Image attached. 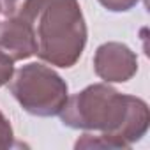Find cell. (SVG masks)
Instances as JSON below:
<instances>
[{"label":"cell","mask_w":150,"mask_h":150,"mask_svg":"<svg viewBox=\"0 0 150 150\" xmlns=\"http://www.w3.org/2000/svg\"><path fill=\"white\" fill-rule=\"evenodd\" d=\"M58 115L64 125L87 131L74 148H129L150 125L148 104L108 83L88 85L67 97Z\"/></svg>","instance_id":"1"},{"label":"cell","mask_w":150,"mask_h":150,"mask_svg":"<svg viewBox=\"0 0 150 150\" xmlns=\"http://www.w3.org/2000/svg\"><path fill=\"white\" fill-rule=\"evenodd\" d=\"M35 55L55 67L76 65L87 46V23L78 0H42L34 21Z\"/></svg>","instance_id":"2"},{"label":"cell","mask_w":150,"mask_h":150,"mask_svg":"<svg viewBox=\"0 0 150 150\" xmlns=\"http://www.w3.org/2000/svg\"><path fill=\"white\" fill-rule=\"evenodd\" d=\"M7 85L20 106L35 117L58 115L69 97L67 81L39 62H30L14 71Z\"/></svg>","instance_id":"3"},{"label":"cell","mask_w":150,"mask_h":150,"mask_svg":"<svg viewBox=\"0 0 150 150\" xmlns=\"http://www.w3.org/2000/svg\"><path fill=\"white\" fill-rule=\"evenodd\" d=\"M94 71L104 83H125L138 72V57L127 44L110 41L96 50Z\"/></svg>","instance_id":"4"},{"label":"cell","mask_w":150,"mask_h":150,"mask_svg":"<svg viewBox=\"0 0 150 150\" xmlns=\"http://www.w3.org/2000/svg\"><path fill=\"white\" fill-rule=\"evenodd\" d=\"M37 51L35 30L32 23L20 20L0 21V53L9 57L13 62L30 58Z\"/></svg>","instance_id":"5"},{"label":"cell","mask_w":150,"mask_h":150,"mask_svg":"<svg viewBox=\"0 0 150 150\" xmlns=\"http://www.w3.org/2000/svg\"><path fill=\"white\" fill-rule=\"evenodd\" d=\"M41 6L42 0H0V14L7 20H20L34 25Z\"/></svg>","instance_id":"6"},{"label":"cell","mask_w":150,"mask_h":150,"mask_svg":"<svg viewBox=\"0 0 150 150\" xmlns=\"http://www.w3.org/2000/svg\"><path fill=\"white\" fill-rule=\"evenodd\" d=\"M13 139H14L13 125L7 120V117L0 111V148H9V146H13Z\"/></svg>","instance_id":"7"},{"label":"cell","mask_w":150,"mask_h":150,"mask_svg":"<svg viewBox=\"0 0 150 150\" xmlns=\"http://www.w3.org/2000/svg\"><path fill=\"white\" fill-rule=\"evenodd\" d=\"M139 0H99V4L111 13H125L138 6Z\"/></svg>","instance_id":"8"},{"label":"cell","mask_w":150,"mask_h":150,"mask_svg":"<svg viewBox=\"0 0 150 150\" xmlns=\"http://www.w3.org/2000/svg\"><path fill=\"white\" fill-rule=\"evenodd\" d=\"M13 72H14V62L4 53H0V87L9 83V80L13 78Z\"/></svg>","instance_id":"9"}]
</instances>
